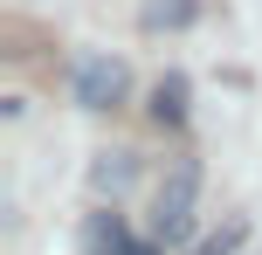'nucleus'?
Wrapping results in <instances>:
<instances>
[{"mask_svg":"<svg viewBox=\"0 0 262 255\" xmlns=\"http://www.w3.org/2000/svg\"><path fill=\"white\" fill-rule=\"evenodd\" d=\"M193 200H200V166L180 159L159 179V193H152V242L159 248H180L186 235H193Z\"/></svg>","mask_w":262,"mask_h":255,"instance_id":"1","label":"nucleus"},{"mask_svg":"<svg viewBox=\"0 0 262 255\" xmlns=\"http://www.w3.org/2000/svg\"><path fill=\"white\" fill-rule=\"evenodd\" d=\"M124 90H131V62H124V55H111V49L76 55V69H69V97H76L83 110H111V104H124Z\"/></svg>","mask_w":262,"mask_h":255,"instance_id":"2","label":"nucleus"},{"mask_svg":"<svg viewBox=\"0 0 262 255\" xmlns=\"http://www.w3.org/2000/svg\"><path fill=\"white\" fill-rule=\"evenodd\" d=\"M131 179H138V152H97V159H90V193H97V200H111V207H118V193H131Z\"/></svg>","mask_w":262,"mask_h":255,"instance_id":"3","label":"nucleus"},{"mask_svg":"<svg viewBox=\"0 0 262 255\" xmlns=\"http://www.w3.org/2000/svg\"><path fill=\"white\" fill-rule=\"evenodd\" d=\"M152 118H159V124H186V76H159Z\"/></svg>","mask_w":262,"mask_h":255,"instance_id":"4","label":"nucleus"},{"mask_svg":"<svg viewBox=\"0 0 262 255\" xmlns=\"http://www.w3.org/2000/svg\"><path fill=\"white\" fill-rule=\"evenodd\" d=\"M193 14H200L193 0H145V7H138V21H145V28L159 35V28H186Z\"/></svg>","mask_w":262,"mask_h":255,"instance_id":"5","label":"nucleus"},{"mask_svg":"<svg viewBox=\"0 0 262 255\" xmlns=\"http://www.w3.org/2000/svg\"><path fill=\"white\" fill-rule=\"evenodd\" d=\"M83 242H90V255H111V248H124L131 235H124L118 214H90V235H83Z\"/></svg>","mask_w":262,"mask_h":255,"instance_id":"6","label":"nucleus"},{"mask_svg":"<svg viewBox=\"0 0 262 255\" xmlns=\"http://www.w3.org/2000/svg\"><path fill=\"white\" fill-rule=\"evenodd\" d=\"M235 242H242V221H235V228H221V235H207V242H200V255H228Z\"/></svg>","mask_w":262,"mask_h":255,"instance_id":"7","label":"nucleus"},{"mask_svg":"<svg viewBox=\"0 0 262 255\" xmlns=\"http://www.w3.org/2000/svg\"><path fill=\"white\" fill-rule=\"evenodd\" d=\"M111 255H159V242H124V248H111Z\"/></svg>","mask_w":262,"mask_h":255,"instance_id":"8","label":"nucleus"}]
</instances>
